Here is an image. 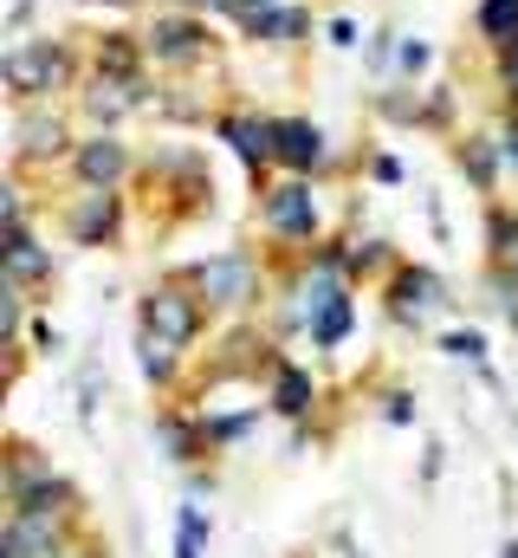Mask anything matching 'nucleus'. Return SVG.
Listing matches in <instances>:
<instances>
[{
    "mask_svg": "<svg viewBox=\"0 0 518 558\" xmlns=\"http://www.w3.org/2000/svg\"><path fill=\"white\" fill-rule=\"evenodd\" d=\"M0 72H7V92L20 105H39L46 92H72L78 59H72L65 39H13L7 59H0Z\"/></svg>",
    "mask_w": 518,
    "mask_h": 558,
    "instance_id": "nucleus-1",
    "label": "nucleus"
},
{
    "mask_svg": "<svg viewBox=\"0 0 518 558\" xmlns=\"http://www.w3.org/2000/svg\"><path fill=\"white\" fill-rule=\"evenodd\" d=\"M188 286L201 292L208 312H247L259 299V267H254V254H214V260H201L188 274Z\"/></svg>",
    "mask_w": 518,
    "mask_h": 558,
    "instance_id": "nucleus-2",
    "label": "nucleus"
},
{
    "mask_svg": "<svg viewBox=\"0 0 518 558\" xmlns=\"http://www.w3.org/2000/svg\"><path fill=\"white\" fill-rule=\"evenodd\" d=\"M201 318H208V305H201L195 286H156V292L143 299V325H149L156 338H169L175 351H188V344L201 338Z\"/></svg>",
    "mask_w": 518,
    "mask_h": 558,
    "instance_id": "nucleus-3",
    "label": "nucleus"
},
{
    "mask_svg": "<svg viewBox=\"0 0 518 558\" xmlns=\"http://www.w3.org/2000/svg\"><path fill=\"white\" fill-rule=\"evenodd\" d=\"M208 26L195 20V13H156L149 20V33H143V52L156 59V65H201L208 59Z\"/></svg>",
    "mask_w": 518,
    "mask_h": 558,
    "instance_id": "nucleus-4",
    "label": "nucleus"
},
{
    "mask_svg": "<svg viewBox=\"0 0 518 558\" xmlns=\"http://www.w3.org/2000/svg\"><path fill=\"white\" fill-rule=\"evenodd\" d=\"M259 215H266V228H272L279 241H311V234H318V195H311V182H305V175H292V182H279V189H266Z\"/></svg>",
    "mask_w": 518,
    "mask_h": 558,
    "instance_id": "nucleus-5",
    "label": "nucleus"
},
{
    "mask_svg": "<svg viewBox=\"0 0 518 558\" xmlns=\"http://www.w3.org/2000/svg\"><path fill=\"white\" fill-rule=\"evenodd\" d=\"M13 149H20V162H59V156H72L78 143H72V124L65 118H52V111H39V105H20V118H13Z\"/></svg>",
    "mask_w": 518,
    "mask_h": 558,
    "instance_id": "nucleus-6",
    "label": "nucleus"
},
{
    "mask_svg": "<svg viewBox=\"0 0 518 558\" xmlns=\"http://www.w3.org/2000/svg\"><path fill=\"white\" fill-rule=\"evenodd\" d=\"M72 175L85 182V189H118L130 175V149L118 131H98V137H85L72 149Z\"/></svg>",
    "mask_w": 518,
    "mask_h": 558,
    "instance_id": "nucleus-7",
    "label": "nucleus"
},
{
    "mask_svg": "<svg viewBox=\"0 0 518 558\" xmlns=\"http://www.w3.org/2000/svg\"><path fill=\"white\" fill-rule=\"evenodd\" d=\"M272 162L292 169V175L324 169V131H318L311 118H279V124H272Z\"/></svg>",
    "mask_w": 518,
    "mask_h": 558,
    "instance_id": "nucleus-8",
    "label": "nucleus"
},
{
    "mask_svg": "<svg viewBox=\"0 0 518 558\" xmlns=\"http://www.w3.org/2000/svg\"><path fill=\"white\" fill-rule=\"evenodd\" d=\"M59 533H65L59 513H13L7 533H0V558H52Z\"/></svg>",
    "mask_w": 518,
    "mask_h": 558,
    "instance_id": "nucleus-9",
    "label": "nucleus"
},
{
    "mask_svg": "<svg viewBox=\"0 0 518 558\" xmlns=\"http://www.w3.org/2000/svg\"><path fill=\"white\" fill-rule=\"evenodd\" d=\"M272 124H279V118H247V111H227V118H214V137L234 143V156H240V162L259 175V169L272 162Z\"/></svg>",
    "mask_w": 518,
    "mask_h": 558,
    "instance_id": "nucleus-10",
    "label": "nucleus"
},
{
    "mask_svg": "<svg viewBox=\"0 0 518 558\" xmlns=\"http://www.w3.org/2000/svg\"><path fill=\"white\" fill-rule=\"evenodd\" d=\"M118 221H124L118 189H85V195H78V208H72V241H78V247H98V241H111V234H118Z\"/></svg>",
    "mask_w": 518,
    "mask_h": 558,
    "instance_id": "nucleus-11",
    "label": "nucleus"
},
{
    "mask_svg": "<svg viewBox=\"0 0 518 558\" xmlns=\"http://www.w3.org/2000/svg\"><path fill=\"white\" fill-rule=\"evenodd\" d=\"M388 305H395V318L421 325L428 312H441V305H447V286L428 274V267H402V274H395V286H388Z\"/></svg>",
    "mask_w": 518,
    "mask_h": 558,
    "instance_id": "nucleus-12",
    "label": "nucleus"
},
{
    "mask_svg": "<svg viewBox=\"0 0 518 558\" xmlns=\"http://www.w3.org/2000/svg\"><path fill=\"white\" fill-rule=\"evenodd\" d=\"M136 105H143V78H104V72H98V78L85 85V111H91V124H98V131L124 124Z\"/></svg>",
    "mask_w": 518,
    "mask_h": 558,
    "instance_id": "nucleus-13",
    "label": "nucleus"
},
{
    "mask_svg": "<svg viewBox=\"0 0 518 558\" xmlns=\"http://www.w3.org/2000/svg\"><path fill=\"white\" fill-rule=\"evenodd\" d=\"M254 39H279V46H292V39H305L311 33V20H305V7H247V20H240Z\"/></svg>",
    "mask_w": 518,
    "mask_h": 558,
    "instance_id": "nucleus-14",
    "label": "nucleus"
},
{
    "mask_svg": "<svg viewBox=\"0 0 518 558\" xmlns=\"http://www.w3.org/2000/svg\"><path fill=\"white\" fill-rule=\"evenodd\" d=\"M311 403H318V384L298 364H272V410L298 422V416H311Z\"/></svg>",
    "mask_w": 518,
    "mask_h": 558,
    "instance_id": "nucleus-15",
    "label": "nucleus"
},
{
    "mask_svg": "<svg viewBox=\"0 0 518 558\" xmlns=\"http://www.w3.org/2000/svg\"><path fill=\"white\" fill-rule=\"evenodd\" d=\"M7 279L13 286H33V279H52V254L26 234V228H7Z\"/></svg>",
    "mask_w": 518,
    "mask_h": 558,
    "instance_id": "nucleus-16",
    "label": "nucleus"
},
{
    "mask_svg": "<svg viewBox=\"0 0 518 558\" xmlns=\"http://www.w3.org/2000/svg\"><path fill=\"white\" fill-rule=\"evenodd\" d=\"M143 39H130V33H104L98 39V72L104 78H143Z\"/></svg>",
    "mask_w": 518,
    "mask_h": 558,
    "instance_id": "nucleus-17",
    "label": "nucleus"
},
{
    "mask_svg": "<svg viewBox=\"0 0 518 558\" xmlns=\"http://www.w3.org/2000/svg\"><path fill=\"white\" fill-rule=\"evenodd\" d=\"M136 351H143V377H149V384H175V357H182V351H175L169 338H156V331L143 325V331H136Z\"/></svg>",
    "mask_w": 518,
    "mask_h": 558,
    "instance_id": "nucleus-18",
    "label": "nucleus"
},
{
    "mask_svg": "<svg viewBox=\"0 0 518 558\" xmlns=\"http://www.w3.org/2000/svg\"><path fill=\"white\" fill-rule=\"evenodd\" d=\"M473 26H480V39H493V46H513L518 39V0H480Z\"/></svg>",
    "mask_w": 518,
    "mask_h": 558,
    "instance_id": "nucleus-19",
    "label": "nucleus"
},
{
    "mask_svg": "<svg viewBox=\"0 0 518 558\" xmlns=\"http://www.w3.org/2000/svg\"><path fill=\"white\" fill-rule=\"evenodd\" d=\"M499 162H506V156H499V143H493V137H467V149H460V169H467L480 189H493V182H499Z\"/></svg>",
    "mask_w": 518,
    "mask_h": 558,
    "instance_id": "nucleus-20",
    "label": "nucleus"
},
{
    "mask_svg": "<svg viewBox=\"0 0 518 558\" xmlns=\"http://www.w3.org/2000/svg\"><path fill=\"white\" fill-rule=\"evenodd\" d=\"M344 331H350V299H337V305L311 325V344H318V351H331V344H344Z\"/></svg>",
    "mask_w": 518,
    "mask_h": 558,
    "instance_id": "nucleus-21",
    "label": "nucleus"
},
{
    "mask_svg": "<svg viewBox=\"0 0 518 558\" xmlns=\"http://www.w3.org/2000/svg\"><path fill=\"white\" fill-rule=\"evenodd\" d=\"M395 65H402L408 78H421V72L434 65V52H428V39H402V46H395Z\"/></svg>",
    "mask_w": 518,
    "mask_h": 558,
    "instance_id": "nucleus-22",
    "label": "nucleus"
},
{
    "mask_svg": "<svg viewBox=\"0 0 518 558\" xmlns=\"http://www.w3.org/2000/svg\"><path fill=\"white\" fill-rule=\"evenodd\" d=\"M441 351H447V357L480 364V357H486V338H480V331H447V338H441Z\"/></svg>",
    "mask_w": 518,
    "mask_h": 558,
    "instance_id": "nucleus-23",
    "label": "nucleus"
},
{
    "mask_svg": "<svg viewBox=\"0 0 518 558\" xmlns=\"http://www.w3.org/2000/svg\"><path fill=\"white\" fill-rule=\"evenodd\" d=\"M20 312H26V286L7 279V305H0V331H7V338H20Z\"/></svg>",
    "mask_w": 518,
    "mask_h": 558,
    "instance_id": "nucleus-24",
    "label": "nucleus"
},
{
    "mask_svg": "<svg viewBox=\"0 0 518 558\" xmlns=\"http://www.w3.org/2000/svg\"><path fill=\"white\" fill-rule=\"evenodd\" d=\"M499 85H506V98H513V111H518V39L499 46Z\"/></svg>",
    "mask_w": 518,
    "mask_h": 558,
    "instance_id": "nucleus-25",
    "label": "nucleus"
},
{
    "mask_svg": "<svg viewBox=\"0 0 518 558\" xmlns=\"http://www.w3.org/2000/svg\"><path fill=\"white\" fill-rule=\"evenodd\" d=\"M499 156H506V169H518V118H506V131H499Z\"/></svg>",
    "mask_w": 518,
    "mask_h": 558,
    "instance_id": "nucleus-26",
    "label": "nucleus"
},
{
    "mask_svg": "<svg viewBox=\"0 0 518 558\" xmlns=\"http://www.w3.org/2000/svg\"><path fill=\"white\" fill-rule=\"evenodd\" d=\"M324 33H331V46H357V20H331Z\"/></svg>",
    "mask_w": 518,
    "mask_h": 558,
    "instance_id": "nucleus-27",
    "label": "nucleus"
},
{
    "mask_svg": "<svg viewBox=\"0 0 518 558\" xmlns=\"http://www.w3.org/2000/svg\"><path fill=\"white\" fill-rule=\"evenodd\" d=\"M377 182H402V162L395 156H377Z\"/></svg>",
    "mask_w": 518,
    "mask_h": 558,
    "instance_id": "nucleus-28",
    "label": "nucleus"
},
{
    "mask_svg": "<svg viewBox=\"0 0 518 558\" xmlns=\"http://www.w3.org/2000/svg\"><path fill=\"white\" fill-rule=\"evenodd\" d=\"M383 416H388V422H415V410H408V397H388Z\"/></svg>",
    "mask_w": 518,
    "mask_h": 558,
    "instance_id": "nucleus-29",
    "label": "nucleus"
},
{
    "mask_svg": "<svg viewBox=\"0 0 518 558\" xmlns=\"http://www.w3.org/2000/svg\"><path fill=\"white\" fill-rule=\"evenodd\" d=\"M175 558H201V539H188V533H175Z\"/></svg>",
    "mask_w": 518,
    "mask_h": 558,
    "instance_id": "nucleus-30",
    "label": "nucleus"
},
{
    "mask_svg": "<svg viewBox=\"0 0 518 558\" xmlns=\"http://www.w3.org/2000/svg\"><path fill=\"white\" fill-rule=\"evenodd\" d=\"M247 7H285V0H247Z\"/></svg>",
    "mask_w": 518,
    "mask_h": 558,
    "instance_id": "nucleus-31",
    "label": "nucleus"
},
{
    "mask_svg": "<svg viewBox=\"0 0 518 558\" xmlns=\"http://www.w3.org/2000/svg\"><path fill=\"white\" fill-rule=\"evenodd\" d=\"M499 558H518V539H513V546H506V553H499Z\"/></svg>",
    "mask_w": 518,
    "mask_h": 558,
    "instance_id": "nucleus-32",
    "label": "nucleus"
},
{
    "mask_svg": "<svg viewBox=\"0 0 518 558\" xmlns=\"http://www.w3.org/2000/svg\"><path fill=\"white\" fill-rule=\"evenodd\" d=\"M513 331H518V312H513Z\"/></svg>",
    "mask_w": 518,
    "mask_h": 558,
    "instance_id": "nucleus-33",
    "label": "nucleus"
},
{
    "mask_svg": "<svg viewBox=\"0 0 518 558\" xmlns=\"http://www.w3.org/2000/svg\"><path fill=\"white\" fill-rule=\"evenodd\" d=\"M513 274H518V254H513Z\"/></svg>",
    "mask_w": 518,
    "mask_h": 558,
    "instance_id": "nucleus-34",
    "label": "nucleus"
}]
</instances>
